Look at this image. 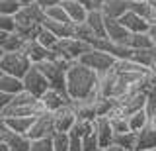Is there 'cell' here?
<instances>
[{
  "label": "cell",
  "instance_id": "41",
  "mask_svg": "<svg viewBox=\"0 0 156 151\" xmlns=\"http://www.w3.org/2000/svg\"><path fill=\"white\" fill-rule=\"evenodd\" d=\"M148 36H150V40H152L154 47H156V24H152V26H150V32H148Z\"/></svg>",
  "mask_w": 156,
  "mask_h": 151
},
{
  "label": "cell",
  "instance_id": "25",
  "mask_svg": "<svg viewBox=\"0 0 156 151\" xmlns=\"http://www.w3.org/2000/svg\"><path fill=\"white\" fill-rule=\"evenodd\" d=\"M129 126H131V131H136L139 134L140 130H144L148 126V112L146 110H139L135 114L129 116Z\"/></svg>",
  "mask_w": 156,
  "mask_h": 151
},
{
  "label": "cell",
  "instance_id": "43",
  "mask_svg": "<svg viewBox=\"0 0 156 151\" xmlns=\"http://www.w3.org/2000/svg\"><path fill=\"white\" fill-rule=\"evenodd\" d=\"M22 6H31V4H37V0H20Z\"/></svg>",
  "mask_w": 156,
  "mask_h": 151
},
{
  "label": "cell",
  "instance_id": "32",
  "mask_svg": "<svg viewBox=\"0 0 156 151\" xmlns=\"http://www.w3.org/2000/svg\"><path fill=\"white\" fill-rule=\"evenodd\" d=\"M82 143H84V151H96V149L101 147V145H100V138H98L96 130L88 131L84 138H82Z\"/></svg>",
  "mask_w": 156,
  "mask_h": 151
},
{
  "label": "cell",
  "instance_id": "31",
  "mask_svg": "<svg viewBox=\"0 0 156 151\" xmlns=\"http://www.w3.org/2000/svg\"><path fill=\"white\" fill-rule=\"evenodd\" d=\"M45 16L49 18V20H55V22H70V18H68V14L65 12V8H62V6L47 8V10H45Z\"/></svg>",
  "mask_w": 156,
  "mask_h": 151
},
{
  "label": "cell",
  "instance_id": "7",
  "mask_svg": "<svg viewBox=\"0 0 156 151\" xmlns=\"http://www.w3.org/2000/svg\"><path fill=\"white\" fill-rule=\"evenodd\" d=\"M23 86H26V90L29 94H33L35 98H41V96L51 89L47 77L43 75V71L39 69V65H33L31 69H29V73L23 77Z\"/></svg>",
  "mask_w": 156,
  "mask_h": 151
},
{
  "label": "cell",
  "instance_id": "1",
  "mask_svg": "<svg viewBox=\"0 0 156 151\" xmlns=\"http://www.w3.org/2000/svg\"><path fill=\"white\" fill-rule=\"evenodd\" d=\"M100 75L88 69L80 61H74L66 73V94L70 100H84L100 94Z\"/></svg>",
  "mask_w": 156,
  "mask_h": 151
},
{
  "label": "cell",
  "instance_id": "27",
  "mask_svg": "<svg viewBox=\"0 0 156 151\" xmlns=\"http://www.w3.org/2000/svg\"><path fill=\"white\" fill-rule=\"evenodd\" d=\"M113 143L121 145V147H127L131 151H136V131H127V134H117Z\"/></svg>",
  "mask_w": 156,
  "mask_h": 151
},
{
  "label": "cell",
  "instance_id": "9",
  "mask_svg": "<svg viewBox=\"0 0 156 151\" xmlns=\"http://www.w3.org/2000/svg\"><path fill=\"white\" fill-rule=\"evenodd\" d=\"M70 98H68L66 92H61V90H55V89H49L45 94L39 98V104H41L43 112H51V114H55L57 110H61L62 106L70 104Z\"/></svg>",
  "mask_w": 156,
  "mask_h": 151
},
{
  "label": "cell",
  "instance_id": "11",
  "mask_svg": "<svg viewBox=\"0 0 156 151\" xmlns=\"http://www.w3.org/2000/svg\"><path fill=\"white\" fill-rule=\"evenodd\" d=\"M105 33L107 40L111 43H119V45H125L127 37L131 36V32L121 24L119 20H113V18H105Z\"/></svg>",
  "mask_w": 156,
  "mask_h": 151
},
{
  "label": "cell",
  "instance_id": "26",
  "mask_svg": "<svg viewBox=\"0 0 156 151\" xmlns=\"http://www.w3.org/2000/svg\"><path fill=\"white\" fill-rule=\"evenodd\" d=\"M109 118V124H111V130L117 134H127V131H131V126H129V118L127 116H121V114H111L107 116Z\"/></svg>",
  "mask_w": 156,
  "mask_h": 151
},
{
  "label": "cell",
  "instance_id": "23",
  "mask_svg": "<svg viewBox=\"0 0 156 151\" xmlns=\"http://www.w3.org/2000/svg\"><path fill=\"white\" fill-rule=\"evenodd\" d=\"M125 45L129 47V49L136 51V49H150V47H154V43H152L148 33H131V36L127 37Z\"/></svg>",
  "mask_w": 156,
  "mask_h": 151
},
{
  "label": "cell",
  "instance_id": "34",
  "mask_svg": "<svg viewBox=\"0 0 156 151\" xmlns=\"http://www.w3.org/2000/svg\"><path fill=\"white\" fill-rule=\"evenodd\" d=\"M131 12L139 14V16L146 18L150 22V16H152V10H150V4L148 2H131Z\"/></svg>",
  "mask_w": 156,
  "mask_h": 151
},
{
  "label": "cell",
  "instance_id": "22",
  "mask_svg": "<svg viewBox=\"0 0 156 151\" xmlns=\"http://www.w3.org/2000/svg\"><path fill=\"white\" fill-rule=\"evenodd\" d=\"M33 120L35 118H4V120H0V124H4L8 130L16 131V134L27 135L31 126H33Z\"/></svg>",
  "mask_w": 156,
  "mask_h": 151
},
{
  "label": "cell",
  "instance_id": "35",
  "mask_svg": "<svg viewBox=\"0 0 156 151\" xmlns=\"http://www.w3.org/2000/svg\"><path fill=\"white\" fill-rule=\"evenodd\" d=\"M31 151H55L53 138H47V139H33V141H31Z\"/></svg>",
  "mask_w": 156,
  "mask_h": 151
},
{
  "label": "cell",
  "instance_id": "16",
  "mask_svg": "<svg viewBox=\"0 0 156 151\" xmlns=\"http://www.w3.org/2000/svg\"><path fill=\"white\" fill-rule=\"evenodd\" d=\"M94 130H96L98 138H100V145H101L104 149H107L111 143H113V139H115V131L111 130L109 118H105V116L98 118V120L94 122Z\"/></svg>",
  "mask_w": 156,
  "mask_h": 151
},
{
  "label": "cell",
  "instance_id": "24",
  "mask_svg": "<svg viewBox=\"0 0 156 151\" xmlns=\"http://www.w3.org/2000/svg\"><path fill=\"white\" fill-rule=\"evenodd\" d=\"M131 59H135L136 63H140L143 67L146 69H152L154 63H156V47H150V49H136L133 51V57Z\"/></svg>",
  "mask_w": 156,
  "mask_h": 151
},
{
  "label": "cell",
  "instance_id": "2",
  "mask_svg": "<svg viewBox=\"0 0 156 151\" xmlns=\"http://www.w3.org/2000/svg\"><path fill=\"white\" fill-rule=\"evenodd\" d=\"M45 10L39 4H31V6H23L22 10L16 14V22H18V33L23 36L26 40H37L39 32L43 28L45 22Z\"/></svg>",
  "mask_w": 156,
  "mask_h": 151
},
{
  "label": "cell",
  "instance_id": "47",
  "mask_svg": "<svg viewBox=\"0 0 156 151\" xmlns=\"http://www.w3.org/2000/svg\"><path fill=\"white\" fill-rule=\"evenodd\" d=\"M154 151H156V149H154Z\"/></svg>",
  "mask_w": 156,
  "mask_h": 151
},
{
  "label": "cell",
  "instance_id": "21",
  "mask_svg": "<svg viewBox=\"0 0 156 151\" xmlns=\"http://www.w3.org/2000/svg\"><path fill=\"white\" fill-rule=\"evenodd\" d=\"M156 149V130L146 126L136 134V151H154Z\"/></svg>",
  "mask_w": 156,
  "mask_h": 151
},
{
  "label": "cell",
  "instance_id": "6",
  "mask_svg": "<svg viewBox=\"0 0 156 151\" xmlns=\"http://www.w3.org/2000/svg\"><path fill=\"white\" fill-rule=\"evenodd\" d=\"M57 134V126H55V118H53L51 112H41L35 120H33V126L29 130L27 138L29 139H47L53 138Z\"/></svg>",
  "mask_w": 156,
  "mask_h": 151
},
{
  "label": "cell",
  "instance_id": "4",
  "mask_svg": "<svg viewBox=\"0 0 156 151\" xmlns=\"http://www.w3.org/2000/svg\"><path fill=\"white\" fill-rule=\"evenodd\" d=\"M78 61H80L82 65H86L88 69L96 71L98 75H104V73H107V71L113 69L119 59H115V57L111 55V53H107V51H101V49H90L88 53H84V55H82Z\"/></svg>",
  "mask_w": 156,
  "mask_h": 151
},
{
  "label": "cell",
  "instance_id": "33",
  "mask_svg": "<svg viewBox=\"0 0 156 151\" xmlns=\"http://www.w3.org/2000/svg\"><path fill=\"white\" fill-rule=\"evenodd\" d=\"M0 32H6V33H16V32H18V22H16V16H0Z\"/></svg>",
  "mask_w": 156,
  "mask_h": 151
},
{
  "label": "cell",
  "instance_id": "44",
  "mask_svg": "<svg viewBox=\"0 0 156 151\" xmlns=\"http://www.w3.org/2000/svg\"><path fill=\"white\" fill-rule=\"evenodd\" d=\"M0 151H10V147L6 143H2V141H0Z\"/></svg>",
  "mask_w": 156,
  "mask_h": 151
},
{
  "label": "cell",
  "instance_id": "46",
  "mask_svg": "<svg viewBox=\"0 0 156 151\" xmlns=\"http://www.w3.org/2000/svg\"><path fill=\"white\" fill-rule=\"evenodd\" d=\"M96 151H105V149H104V147H100V149H96Z\"/></svg>",
  "mask_w": 156,
  "mask_h": 151
},
{
  "label": "cell",
  "instance_id": "29",
  "mask_svg": "<svg viewBox=\"0 0 156 151\" xmlns=\"http://www.w3.org/2000/svg\"><path fill=\"white\" fill-rule=\"evenodd\" d=\"M22 8L20 0H0V16H16Z\"/></svg>",
  "mask_w": 156,
  "mask_h": 151
},
{
  "label": "cell",
  "instance_id": "37",
  "mask_svg": "<svg viewBox=\"0 0 156 151\" xmlns=\"http://www.w3.org/2000/svg\"><path fill=\"white\" fill-rule=\"evenodd\" d=\"M70 151H84V143H82V138L74 131H70Z\"/></svg>",
  "mask_w": 156,
  "mask_h": 151
},
{
  "label": "cell",
  "instance_id": "8",
  "mask_svg": "<svg viewBox=\"0 0 156 151\" xmlns=\"http://www.w3.org/2000/svg\"><path fill=\"white\" fill-rule=\"evenodd\" d=\"M0 141L6 143L10 151H31V139L23 134H16V131L8 130L4 124H0Z\"/></svg>",
  "mask_w": 156,
  "mask_h": 151
},
{
  "label": "cell",
  "instance_id": "18",
  "mask_svg": "<svg viewBox=\"0 0 156 151\" xmlns=\"http://www.w3.org/2000/svg\"><path fill=\"white\" fill-rule=\"evenodd\" d=\"M43 28H47L49 32H53L58 40H66V37H74V24L72 22H55L45 18Z\"/></svg>",
  "mask_w": 156,
  "mask_h": 151
},
{
  "label": "cell",
  "instance_id": "5",
  "mask_svg": "<svg viewBox=\"0 0 156 151\" xmlns=\"http://www.w3.org/2000/svg\"><path fill=\"white\" fill-rule=\"evenodd\" d=\"M90 49H94L90 43L78 40V37H66V40H61V41H58L57 47L53 51H55L57 55H61L62 59L74 63V61H78L82 55H84V53H88Z\"/></svg>",
  "mask_w": 156,
  "mask_h": 151
},
{
  "label": "cell",
  "instance_id": "40",
  "mask_svg": "<svg viewBox=\"0 0 156 151\" xmlns=\"http://www.w3.org/2000/svg\"><path fill=\"white\" fill-rule=\"evenodd\" d=\"M105 151H131V149H127V147H121V145H117V143H111L109 147H107Z\"/></svg>",
  "mask_w": 156,
  "mask_h": 151
},
{
  "label": "cell",
  "instance_id": "10",
  "mask_svg": "<svg viewBox=\"0 0 156 151\" xmlns=\"http://www.w3.org/2000/svg\"><path fill=\"white\" fill-rule=\"evenodd\" d=\"M55 118V126H57V131H62V134H70L72 128L76 126L78 122V116H76V110L72 108V102L66 106H62L61 110H57L53 114Z\"/></svg>",
  "mask_w": 156,
  "mask_h": 151
},
{
  "label": "cell",
  "instance_id": "12",
  "mask_svg": "<svg viewBox=\"0 0 156 151\" xmlns=\"http://www.w3.org/2000/svg\"><path fill=\"white\" fill-rule=\"evenodd\" d=\"M27 40L20 33H6L0 32V53H16V51H23Z\"/></svg>",
  "mask_w": 156,
  "mask_h": 151
},
{
  "label": "cell",
  "instance_id": "36",
  "mask_svg": "<svg viewBox=\"0 0 156 151\" xmlns=\"http://www.w3.org/2000/svg\"><path fill=\"white\" fill-rule=\"evenodd\" d=\"M92 130H94V122H86V120H78L76 126L72 128V131H74V134H78L80 138H84L88 131H92Z\"/></svg>",
  "mask_w": 156,
  "mask_h": 151
},
{
  "label": "cell",
  "instance_id": "3",
  "mask_svg": "<svg viewBox=\"0 0 156 151\" xmlns=\"http://www.w3.org/2000/svg\"><path fill=\"white\" fill-rule=\"evenodd\" d=\"M33 67V63L29 61V57L23 51L16 53H0V73H8L14 77H23L29 73V69Z\"/></svg>",
  "mask_w": 156,
  "mask_h": 151
},
{
  "label": "cell",
  "instance_id": "45",
  "mask_svg": "<svg viewBox=\"0 0 156 151\" xmlns=\"http://www.w3.org/2000/svg\"><path fill=\"white\" fill-rule=\"evenodd\" d=\"M129 2H148V0H129Z\"/></svg>",
  "mask_w": 156,
  "mask_h": 151
},
{
  "label": "cell",
  "instance_id": "14",
  "mask_svg": "<svg viewBox=\"0 0 156 151\" xmlns=\"http://www.w3.org/2000/svg\"><path fill=\"white\" fill-rule=\"evenodd\" d=\"M119 22L123 24L131 33H148L150 32V26H152L146 18L139 16V14H135V12H127Z\"/></svg>",
  "mask_w": 156,
  "mask_h": 151
},
{
  "label": "cell",
  "instance_id": "13",
  "mask_svg": "<svg viewBox=\"0 0 156 151\" xmlns=\"http://www.w3.org/2000/svg\"><path fill=\"white\" fill-rule=\"evenodd\" d=\"M23 53L29 57V61H31L33 65H41V63L49 61V57H51V49H47L45 45H41L37 40H29L26 43V47H23Z\"/></svg>",
  "mask_w": 156,
  "mask_h": 151
},
{
  "label": "cell",
  "instance_id": "42",
  "mask_svg": "<svg viewBox=\"0 0 156 151\" xmlns=\"http://www.w3.org/2000/svg\"><path fill=\"white\" fill-rule=\"evenodd\" d=\"M76 2H80L82 6L88 8V10H92V2H94V0H76Z\"/></svg>",
  "mask_w": 156,
  "mask_h": 151
},
{
  "label": "cell",
  "instance_id": "30",
  "mask_svg": "<svg viewBox=\"0 0 156 151\" xmlns=\"http://www.w3.org/2000/svg\"><path fill=\"white\" fill-rule=\"evenodd\" d=\"M53 145H55V151H70V135L57 131L53 135Z\"/></svg>",
  "mask_w": 156,
  "mask_h": 151
},
{
  "label": "cell",
  "instance_id": "20",
  "mask_svg": "<svg viewBox=\"0 0 156 151\" xmlns=\"http://www.w3.org/2000/svg\"><path fill=\"white\" fill-rule=\"evenodd\" d=\"M61 6L65 8V12L68 14V18H70L72 24H82V22H86L88 12H90L86 6H82V4L76 2V0H65Z\"/></svg>",
  "mask_w": 156,
  "mask_h": 151
},
{
  "label": "cell",
  "instance_id": "38",
  "mask_svg": "<svg viewBox=\"0 0 156 151\" xmlns=\"http://www.w3.org/2000/svg\"><path fill=\"white\" fill-rule=\"evenodd\" d=\"M62 2H65V0H37V4L43 8V10H47V8H53V6H61Z\"/></svg>",
  "mask_w": 156,
  "mask_h": 151
},
{
  "label": "cell",
  "instance_id": "28",
  "mask_svg": "<svg viewBox=\"0 0 156 151\" xmlns=\"http://www.w3.org/2000/svg\"><path fill=\"white\" fill-rule=\"evenodd\" d=\"M37 41L41 43V45H45L47 49H51V51H53V49L57 47V43L61 41V40H58V37H57L53 32H49L47 28H41V32H39V36H37Z\"/></svg>",
  "mask_w": 156,
  "mask_h": 151
},
{
  "label": "cell",
  "instance_id": "17",
  "mask_svg": "<svg viewBox=\"0 0 156 151\" xmlns=\"http://www.w3.org/2000/svg\"><path fill=\"white\" fill-rule=\"evenodd\" d=\"M23 90H26L23 79L8 75V73H0V92H4V94H20Z\"/></svg>",
  "mask_w": 156,
  "mask_h": 151
},
{
  "label": "cell",
  "instance_id": "19",
  "mask_svg": "<svg viewBox=\"0 0 156 151\" xmlns=\"http://www.w3.org/2000/svg\"><path fill=\"white\" fill-rule=\"evenodd\" d=\"M86 24L92 28V32L96 33L98 40H105L107 33H105V14L101 10H90L86 18Z\"/></svg>",
  "mask_w": 156,
  "mask_h": 151
},
{
  "label": "cell",
  "instance_id": "15",
  "mask_svg": "<svg viewBox=\"0 0 156 151\" xmlns=\"http://www.w3.org/2000/svg\"><path fill=\"white\" fill-rule=\"evenodd\" d=\"M101 12L105 14V18L121 20L127 12H131V2L129 0H104Z\"/></svg>",
  "mask_w": 156,
  "mask_h": 151
},
{
  "label": "cell",
  "instance_id": "39",
  "mask_svg": "<svg viewBox=\"0 0 156 151\" xmlns=\"http://www.w3.org/2000/svg\"><path fill=\"white\" fill-rule=\"evenodd\" d=\"M150 10H152V16H150V24H156V0H148Z\"/></svg>",
  "mask_w": 156,
  "mask_h": 151
}]
</instances>
